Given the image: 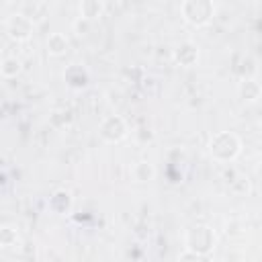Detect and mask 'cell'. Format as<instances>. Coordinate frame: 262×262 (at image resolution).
I'll list each match as a JSON object with an SVG mask.
<instances>
[{"label":"cell","mask_w":262,"mask_h":262,"mask_svg":"<svg viewBox=\"0 0 262 262\" xmlns=\"http://www.w3.org/2000/svg\"><path fill=\"white\" fill-rule=\"evenodd\" d=\"M182 14L190 25H205L213 16V4L211 0H184Z\"/></svg>","instance_id":"obj_1"},{"label":"cell","mask_w":262,"mask_h":262,"mask_svg":"<svg viewBox=\"0 0 262 262\" xmlns=\"http://www.w3.org/2000/svg\"><path fill=\"white\" fill-rule=\"evenodd\" d=\"M239 151V141L231 133H217L211 139V154L217 160H231Z\"/></svg>","instance_id":"obj_2"},{"label":"cell","mask_w":262,"mask_h":262,"mask_svg":"<svg viewBox=\"0 0 262 262\" xmlns=\"http://www.w3.org/2000/svg\"><path fill=\"white\" fill-rule=\"evenodd\" d=\"M186 244H188L186 248H190V250H194V252H199V254H205V252L213 246V233H211L209 227L199 225V227H194V229L188 231Z\"/></svg>","instance_id":"obj_3"},{"label":"cell","mask_w":262,"mask_h":262,"mask_svg":"<svg viewBox=\"0 0 262 262\" xmlns=\"http://www.w3.org/2000/svg\"><path fill=\"white\" fill-rule=\"evenodd\" d=\"M31 31H33V23L25 16V14H14L10 16L8 20V35L16 41H25L31 37Z\"/></svg>","instance_id":"obj_4"},{"label":"cell","mask_w":262,"mask_h":262,"mask_svg":"<svg viewBox=\"0 0 262 262\" xmlns=\"http://www.w3.org/2000/svg\"><path fill=\"white\" fill-rule=\"evenodd\" d=\"M125 133H127V127H125V121L121 117H108L100 125V135L106 141H119L125 137Z\"/></svg>","instance_id":"obj_5"},{"label":"cell","mask_w":262,"mask_h":262,"mask_svg":"<svg viewBox=\"0 0 262 262\" xmlns=\"http://www.w3.org/2000/svg\"><path fill=\"white\" fill-rule=\"evenodd\" d=\"M66 82L72 86V88H84L88 84V74L80 68V66H72L68 68L66 72Z\"/></svg>","instance_id":"obj_6"},{"label":"cell","mask_w":262,"mask_h":262,"mask_svg":"<svg viewBox=\"0 0 262 262\" xmlns=\"http://www.w3.org/2000/svg\"><path fill=\"white\" fill-rule=\"evenodd\" d=\"M66 49H68V39H66V35H61V33L49 35V39H47V51H49L51 55H61V53H66Z\"/></svg>","instance_id":"obj_7"},{"label":"cell","mask_w":262,"mask_h":262,"mask_svg":"<svg viewBox=\"0 0 262 262\" xmlns=\"http://www.w3.org/2000/svg\"><path fill=\"white\" fill-rule=\"evenodd\" d=\"M196 55H199V51L190 45V43H186V45H180L178 49H176V61L178 63H182V66H190L194 59H196Z\"/></svg>","instance_id":"obj_8"},{"label":"cell","mask_w":262,"mask_h":262,"mask_svg":"<svg viewBox=\"0 0 262 262\" xmlns=\"http://www.w3.org/2000/svg\"><path fill=\"white\" fill-rule=\"evenodd\" d=\"M154 174H156V172H154L151 164H147V162H139V164H135V168H133V176H135V180H139V182L151 180Z\"/></svg>","instance_id":"obj_9"},{"label":"cell","mask_w":262,"mask_h":262,"mask_svg":"<svg viewBox=\"0 0 262 262\" xmlns=\"http://www.w3.org/2000/svg\"><path fill=\"white\" fill-rule=\"evenodd\" d=\"M100 10H102V6H100L98 0H84L82 2V18L92 20V18H96L100 14Z\"/></svg>","instance_id":"obj_10"},{"label":"cell","mask_w":262,"mask_h":262,"mask_svg":"<svg viewBox=\"0 0 262 262\" xmlns=\"http://www.w3.org/2000/svg\"><path fill=\"white\" fill-rule=\"evenodd\" d=\"M0 72H2V76H6V78H14V76L20 72V61H18L16 57H8V59L2 61Z\"/></svg>","instance_id":"obj_11"},{"label":"cell","mask_w":262,"mask_h":262,"mask_svg":"<svg viewBox=\"0 0 262 262\" xmlns=\"http://www.w3.org/2000/svg\"><path fill=\"white\" fill-rule=\"evenodd\" d=\"M16 233L10 229V227H2L0 229V246H12V244H16Z\"/></svg>","instance_id":"obj_12"},{"label":"cell","mask_w":262,"mask_h":262,"mask_svg":"<svg viewBox=\"0 0 262 262\" xmlns=\"http://www.w3.org/2000/svg\"><path fill=\"white\" fill-rule=\"evenodd\" d=\"M258 92H260L258 84L254 80H246V100H256L258 98Z\"/></svg>","instance_id":"obj_13"}]
</instances>
